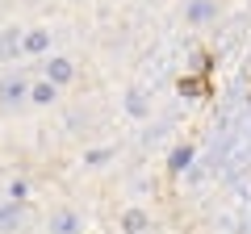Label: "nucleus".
Segmentation results:
<instances>
[{"label":"nucleus","instance_id":"nucleus-1","mask_svg":"<svg viewBox=\"0 0 251 234\" xmlns=\"http://www.w3.org/2000/svg\"><path fill=\"white\" fill-rule=\"evenodd\" d=\"M25 100H29L25 75H4V80H0V109H4V113L17 109V105H25Z\"/></svg>","mask_w":251,"mask_h":234},{"label":"nucleus","instance_id":"nucleus-2","mask_svg":"<svg viewBox=\"0 0 251 234\" xmlns=\"http://www.w3.org/2000/svg\"><path fill=\"white\" fill-rule=\"evenodd\" d=\"M80 230H84V222L72 205H59L50 213V234H80Z\"/></svg>","mask_w":251,"mask_h":234},{"label":"nucleus","instance_id":"nucleus-3","mask_svg":"<svg viewBox=\"0 0 251 234\" xmlns=\"http://www.w3.org/2000/svg\"><path fill=\"white\" fill-rule=\"evenodd\" d=\"M72 63H67V59H46V80H54V84H67L72 80Z\"/></svg>","mask_w":251,"mask_h":234},{"label":"nucleus","instance_id":"nucleus-4","mask_svg":"<svg viewBox=\"0 0 251 234\" xmlns=\"http://www.w3.org/2000/svg\"><path fill=\"white\" fill-rule=\"evenodd\" d=\"M29 100H34V105H54V100H59V84H38V88H29Z\"/></svg>","mask_w":251,"mask_h":234},{"label":"nucleus","instance_id":"nucleus-5","mask_svg":"<svg viewBox=\"0 0 251 234\" xmlns=\"http://www.w3.org/2000/svg\"><path fill=\"white\" fill-rule=\"evenodd\" d=\"M209 13H214V0H197V4L188 9V17H193V21H205Z\"/></svg>","mask_w":251,"mask_h":234},{"label":"nucleus","instance_id":"nucleus-6","mask_svg":"<svg viewBox=\"0 0 251 234\" xmlns=\"http://www.w3.org/2000/svg\"><path fill=\"white\" fill-rule=\"evenodd\" d=\"M46 42H50V38H46V29H34V34L25 38V50H46Z\"/></svg>","mask_w":251,"mask_h":234},{"label":"nucleus","instance_id":"nucleus-7","mask_svg":"<svg viewBox=\"0 0 251 234\" xmlns=\"http://www.w3.org/2000/svg\"><path fill=\"white\" fill-rule=\"evenodd\" d=\"M143 226H147V217L138 213V209H130V213H126V230H130V234H138Z\"/></svg>","mask_w":251,"mask_h":234}]
</instances>
